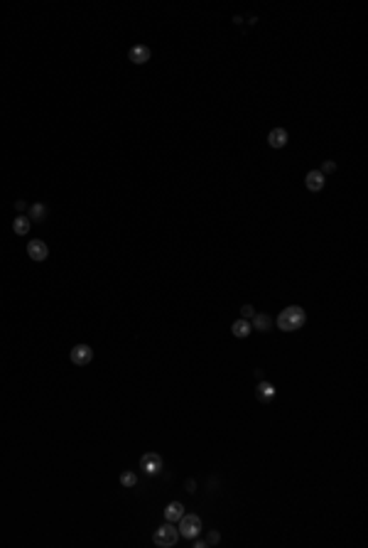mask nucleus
Here are the masks:
<instances>
[{
    "instance_id": "7",
    "label": "nucleus",
    "mask_w": 368,
    "mask_h": 548,
    "mask_svg": "<svg viewBox=\"0 0 368 548\" xmlns=\"http://www.w3.org/2000/svg\"><path fill=\"white\" fill-rule=\"evenodd\" d=\"M150 47H145V44H135V47H130V52H128V59L133 62V64H147L150 62Z\"/></svg>"
},
{
    "instance_id": "14",
    "label": "nucleus",
    "mask_w": 368,
    "mask_h": 548,
    "mask_svg": "<svg viewBox=\"0 0 368 548\" xmlns=\"http://www.w3.org/2000/svg\"><path fill=\"white\" fill-rule=\"evenodd\" d=\"M29 224H32V222H29V216H22V214H20V216H15L13 231L17 234V236H27V234H29Z\"/></svg>"
},
{
    "instance_id": "17",
    "label": "nucleus",
    "mask_w": 368,
    "mask_h": 548,
    "mask_svg": "<svg viewBox=\"0 0 368 548\" xmlns=\"http://www.w3.org/2000/svg\"><path fill=\"white\" fill-rule=\"evenodd\" d=\"M241 315H243V320H253L255 310L251 308V305H243V308H241Z\"/></svg>"
},
{
    "instance_id": "6",
    "label": "nucleus",
    "mask_w": 368,
    "mask_h": 548,
    "mask_svg": "<svg viewBox=\"0 0 368 548\" xmlns=\"http://www.w3.org/2000/svg\"><path fill=\"white\" fill-rule=\"evenodd\" d=\"M140 470L145 472V475H157V472L162 470V457H160L157 452H147V455H142Z\"/></svg>"
},
{
    "instance_id": "12",
    "label": "nucleus",
    "mask_w": 368,
    "mask_h": 548,
    "mask_svg": "<svg viewBox=\"0 0 368 548\" xmlns=\"http://www.w3.org/2000/svg\"><path fill=\"white\" fill-rule=\"evenodd\" d=\"M182 516H184V506L179 504V502H172V504H167V509H165V519L172 521V524H177V521L182 519Z\"/></svg>"
},
{
    "instance_id": "5",
    "label": "nucleus",
    "mask_w": 368,
    "mask_h": 548,
    "mask_svg": "<svg viewBox=\"0 0 368 548\" xmlns=\"http://www.w3.org/2000/svg\"><path fill=\"white\" fill-rule=\"evenodd\" d=\"M91 359H94V349H91L88 344H76V347L71 349V362L76 366L91 364Z\"/></svg>"
},
{
    "instance_id": "4",
    "label": "nucleus",
    "mask_w": 368,
    "mask_h": 548,
    "mask_svg": "<svg viewBox=\"0 0 368 548\" xmlns=\"http://www.w3.org/2000/svg\"><path fill=\"white\" fill-rule=\"evenodd\" d=\"M27 256L32 258V261L42 263V261H47V258H49V249H47V243H44V241L32 239L27 243Z\"/></svg>"
},
{
    "instance_id": "9",
    "label": "nucleus",
    "mask_w": 368,
    "mask_h": 548,
    "mask_svg": "<svg viewBox=\"0 0 368 548\" xmlns=\"http://www.w3.org/2000/svg\"><path fill=\"white\" fill-rule=\"evenodd\" d=\"M255 396H258V401L270 403V401L275 398V386H272V383H268V381H260V383L255 386Z\"/></svg>"
},
{
    "instance_id": "22",
    "label": "nucleus",
    "mask_w": 368,
    "mask_h": 548,
    "mask_svg": "<svg viewBox=\"0 0 368 548\" xmlns=\"http://www.w3.org/2000/svg\"><path fill=\"white\" fill-rule=\"evenodd\" d=\"M192 541H194V548H204V546H206V541H199V538H192Z\"/></svg>"
},
{
    "instance_id": "3",
    "label": "nucleus",
    "mask_w": 368,
    "mask_h": 548,
    "mask_svg": "<svg viewBox=\"0 0 368 548\" xmlns=\"http://www.w3.org/2000/svg\"><path fill=\"white\" fill-rule=\"evenodd\" d=\"M199 534H201V519H199L197 514H184L182 519H179V536L192 541Z\"/></svg>"
},
{
    "instance_id": "11",
    "label": "nucleus",
    "mask_w": 368,
    "mask_h": 548,
    "mask_svg": "<svg viewBox=\"0 0 368 548\" xmlns=\"http://www.w3.org/2000/svg\"><path fill=\"white\" fill-rule=\"evenodd\" d=\"M251 327H255L258 332H268L270 327H272V320H270V315H265V312H255Z\"/></svg>"
},
{
    "instance_id": "18",
    "label": "nucleus",
    "mask_w": 368,
    "mask_h": 548,
    "mask_svg": "<svg viewBox=\"0 0 368 548\" xmlns=\"http://www.w3.org/2000/svg\"><path fill=\"white\" fill-rule=\"evenodd\" d=\"M219 541H221V534H219V531H211L209 538H206V546H213V543H219Z\"/></svg>"
},
{
    "instance_id": "16",
    "label": "nucleus",
    "mask_w": 368,
    "mask_h": 548,
    "mask_svg": "<svg viewBox=\"0 0 368 548\" xmlns=\"http://www.w3.org/2000/svg\"><path fill=\"white\" fill-rule=\"evenodd\" d=\"M120 484H123V487H135V484H138V475L130 472V470H126V472L120 475Z\"/></svg>"
},
{
    "instance_id": "1",
    "label": "nucleus",
    "mask_w": 368,
    "mask_h": 548,
    "mask_svg": "<svg viewBox=\"0 0 368 548\" xmlns=\"http://www.w3.org/2000/svg\"><path fill=\"white\" fill-rule=\"evenodd\" d=\"M307 320V315H304V310L299 308V305H290V308H285L280 315H278V327L283 330V332H295L299 330L302 324Z\"/></svg>"
},
{
    "instance_id": "21",
    "label": "nucleus",
    "mask_w": 368,
    "mask_h": 548,
    "mask_svg": "<svg viewBox=\"0 0 368 548\" xmlns=\"http://www.w3.org/2000/svg\"><path fill=\"white\" fill-rule=\"evenodd\" d=\"M197 489V482L194 479H187V492H194Z\"/></svg>"
},
{
    "instance_id": "19",
    "label": "nucleus",
    "mask_w": 368,
    "mask_h": 548,
    "mask_svg": "<svg viewBox=\"0 0 368 548\" xmlns=\"http://www.w3.org/2000/svg\"><path fill=\"white\" fill-rule=\"evenodd\" d=\"M334 170H336V165H334V162H324V168L319 170V172H322V175H326V172H334Z\"/></svg>"
},
{
    "instance_id": "2",
    "label": "nucleus",
    "mask_w": 368,
    "mask_h": 548,
    "mask_svg": "<svg viewBox=\"0 0 368 548\" xmlns=\"http://www.w3.org/2000/svg\"><path fill=\"white\" fill-rule=\"evenodd\" d=\"M152 541H155V546L160 548H172L177 546V541H179V529H177V524H162V526H157L155 536H152Z\"/></svg>"
},
{
    "instance_id": "15",
    "label": "nucleus",
    "mask_w": 368,
    "mask_h": 548,
    "mask_svg": "<svg viewBox=\"0 0 368 548\" xmlns=\"http://www.w3.org/2000/svg\"><path fill=\"white\" fill-rule=\"evenodd\" d=\"M44 219H47V207L40 204V202L32 204L29 207V222H44Z\"/></svg>"
},
{
    "instance_id": "10",
    "label": "nucleus",
    "mask_w": 368,
    "mask_h": 548,
    "mask_svg": "<svg viewBox=\"0 0 368 548\" xmlns=\"http://www.w3.org/2000/svg\"><path fill=\"white\" fill-rule=\"evenodd\" d=\"M268 143H270V148H283L285 143H287V130L285 128H272L268 135Z\"/></svg>"
},
{
    "instance_id": "8",
    "label": "nucleus",
    "mask_w": 368,
    "mask_h": 548,
    "mask_svg": "<svg viewBox=\"0 0 368 548\" xmlns=\"http://www.w3.org/2000/svg\"><path fill=\"white\" fill-rule=\"evenodd\" d=\"M304 184H307L310 192H319V189L324 187V175H322L319 170H312V172H307V177H304Z\"/></svg>"
},
{
    "instance_id": "20",
    "label": "nucleus",
    "mask_w": 368,
    "mask_h": 548,
    "mask_svg": "<svg viewBox=\"0 0 368 548\" xmlns=\"http://www.w3.org/2000/svg\"><path fill=\"white\" fill-rule=\"evenodd\" d=\"M15 209H17V211H25V209H27V204H25L22 199H17V202H15Z\"/></svg>"
},
{
    "instance_id": "13",
    "label": "nucleus",
    "mask_w": 368,
    "mask_h": 548,
    "mask_svg": "<svg viewBox=\"0 0 368 548\" xmlns=\"http://www.w3.org/2000/svg\"><path fill=\"white\" fill-rule=\"evenodd\" d=\"M251 330H253V327H251V322H248V320H243V317L231 324V332H233V335H236L238 339H246L248 335H251Z\"/></svg>"
}]
</instances>
